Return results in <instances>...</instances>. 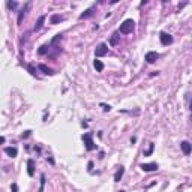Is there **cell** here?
I'll return each instance as SVG.
<instances>
[{
	"label": "cell",
	"instance_id": "14",
	"mask_svg": "<svg viewBox=\"0 0 192 192\" xmlns=\"http://www.w3.org/2000/svg\"><path fill=\"white\" fill-rule=\"evenodd\" d=\"M38 68L41 69V71H42L44 74H53V71H51V69L48 68V66H45L44 63H41V65H38Z\"/></svg>",
	"mask_w": 192,
	"mask_h": 192
},
{
	"label": "cell",
	"instance_id": "12",
	"mask_svg": "<svg viewBox=\"0 0 192 192\" xmlns=\"http://www.w3.org/2000/svg\"><path fill=\"white\" fill-rule=\"evenodd\" d=\"M93 65H95V69L98 72H102L104 71V63L101 62V60H95V63H93Z\"/></svg>",
	"mask_w": 192,
	"mask_h": 192
},
{
	"label": "cell",
	"instance_id": "16",
	"mask_svg": "<svg viewBox=\"0 0 192 192\" xmlns=\"http://www.w3.org/2000/svg\"><path fill=\"white\" fill-rule=\"evenodd\" d=\"M93 14V8H90V9H87L84 14H81L80 15V20H84V18H89V17Z\"/></svg>",
	"mask_w": 192,
	"mask_h": 192
},
{
	"label": "cell",
	"instance_id": "19",
	"mask_svg": "<svg viewBox=\"0 0 192 192\" xmlns=\"http://www.w3.org/2000/svg\"><path fill=\"white\" fill-rule=\"evenodd\" d=\"M153 149H155V144H153V143H150V146H149V150H146V152H144V156H149V155H152V153H153Z\"/></svg>",
	"mask_w": 192,
	"mask_h": 192
},
{
	"label": "cell",
	"instance_id": "20",
	"mask_svg": "<svg viewBox=\"0 0 192 192\" xmlns=\"http://www.w3.org/2000/svg\"><path fill=\"white\" fill-rule=\"evenodd\" d=\"M17 6H18V3H17V2H8V8L9 9H15Z\"/></svg>",
	"mask_w": 192,
	"mask_h": 192
},
{
	"label": "cell",
	"instance_id": "7",
	"mask_svg": "<svg viewBox=\"0 0 192 192\" xmlns=\"http://www.w3.org/2000/svg\"><path fill=\"white\" fill-rule=\"evenodd\" d=\"M180 147H182L183 153H185L186 156H189V155H191V152H192V146H191V143H189V141H182V143H180Z\"/></svg>",
	"mask_w": 192,
	"mask_h": 192
},
{
	"label": "cell",
	"instance_id": "1",
	"mask_svg": "<svg viewBox=\"0 0 192 192\" xmlns=\"http://www.w3.org/2000/svg\"><path fill=\"white\" fill-rule=\"evenodd\" d=\"M134 27H135V23H134V20H125V21L120 24V33L129 35V33L134 30Z\"/></svg>",
	"mask_w": 192,
	"mask_h": 192
},
{
	"label": "cell",
	"instance_id": "13",
	"mask_svg": "<svg viewBox=\"0 0 192 192\" xmlns=\"http://www.w3.org/2000/svg\"><path fill=\"white\" fill-rule=\"evenodd\" d=\"M65 18L63 17H60V15H57V14H54L53 17H51V24H57L59 21H63Z\"/></svg>",
	"mask_w": 192,
	"mask_h": 192
},
{
	"label": "cell",
	"instance_id": "11",
	"mask_svg": "<svg viewBox=\"0 0 192 192\" xmlns=\"http://www.w3.org/2000/svg\"><path fill=\"white\" fill-rule=\"evenodd\" d=\"M44 21H45V15H41L39 18H38V21H36V24H35V30H39V29H42Z\"/></svg>",
	"mask_w": 192,
	"mask_h": 192
},
{
	"label": "cell",
	"instance_id": "17",
	"mask_svg": "<svg viewBox=\"0 0 192 192\" xmlns=\"http://www.w3.org/2000/svg\"><path fill=\"white\" fill-rule=\"evenodd\" d=\"M45 174H41V186H39V192H44V186H45Z\"/></svg>",
	"mask_w": 192,
	"mask_h": 192
},
{
	"label": "cell",
	"instance_id": "8",
	"mask_svg": "<svg viewBox=\"0 0 192 192\" xmlns=\"http://www.w3.org/2000/svg\"><path fill=\"white\" fill-rule=\"evenodd\" d=\"M27 174L30 177L35 176V161L33 159H29L27 161Z\"/></svg>",
	"mask_w": 192,
	"mask_h": 192
},
{
	"label": "cell",
	"instance_id": "18",
	"mask_svg": "<svg viewBox=\"0 0 192 192\" xmlns=\"http://www.w3.org/2000/svg\"><path fill=\"white\" fill-rule=\"evenodd\" d=\"M27 8H29V5L26 6V9H23L21 12H20V15H18V24H21V21H23V18H24V15H26V11H27Z\"/></svg>",
	"mask_w": 192,
	"mask_h": 192
},
{
	"label": "cell",
	"instance_id": "25",
	"mask_svg": "<svg viewBox=\"0 0 192 192\" xmlns=\"http://www.w3.org/2000/svg\"><path fill=\"white\" fill-rule=\"evenodd\" d=\"M5 143V137H0V144H3Z\"/></svg>",
	"mask_w": 192,
	"mask_h": 192
},
{
	"label": "cell",
	"instance_id": "22",
	"mask_svg": "<svg viewBox=\"0 0 192 192\" xmlns=\"http://www.w3.org/2000/svg\"><path fill=\"white\" fill-rule=\"evenodd\" d=\"M101 107L104 108V111H110V110H111V107L107 105V104H101Z\"/></svg>",
	"mask_w": 192,
	"mask_h": 192
},
{
	"label": "cell",
	"instance_id": "2",
	"mask_svg": "<svg viewBox=\"0 0 192 192\" xmlns=\"http://www.w3.org/2000/svg\"><path fill=\"white\" fill-rule=\"evenodd\" d=\"M92 137H93L92 132H87V134H84V135H83V140H84V143H86V149L89 150V152H92V150L96 149V144L93 143Z\"/></svg>",
	"mask_w": 192,
	"mask_h": 192
},
{
	"label": "cell",
	"instance_id": "10",
	"mask_svg": "<svg viewBox=\"0 0 192 192\" xmlns=\"http://www.w3.org/2000/svg\"><path fill=\"white\" fill-rule=\"evenodd\" d=\"M5 153H6L9 158H15V156L18 155V150H17L15 147H6L5 149Z\"/></svg>",
	"mask_w": 192,
	"mask_h": 192
},
{
	"label": "cell",
	"instance_id": "9",
	"mask_svg": "<svg viewBox=\"0 0 192 192\" xmlns=\"http://www.w3.org/2000/svg\"><path fill=\"white\" fill-rule=\"evenodd\" d=\"M123 173H125V168L120 165L117 168V171H116V174H114V182H120V179L123 177Z\"/></svg>",
	"mask_w": 192,
	"mask_h": 192
},
{
	"label": "cell",
	"instance_id": "4",
	"mask_svg": "<svg viewBox=\"0 0 192 192\" xmlns=\"http://www.w3.org/2000/svg\"><path fill=\"white\" fill-rule=\"evenodd\" d=\"M159 39H161L162 45H170L173 42V36H171V35H168V33H165V32H161Z\"/></svg>",
	"mask_w": 192,
	"mask_h": 192
},
{
	"label": "cell",
	"instance_id": "21",
	"mask_svg": "<svg viewBox=\"0 0 192 192\" xmlns=\"http://www.w3.org/2000/svg\"><path fill=\"white\" fill-rule=\"evenodd\" d=\"M47 51H48V47H47V45H42V47L39 48V54H45Z\"/></svg>",
	"mask_w": 192,
	"mask_h": 192
},
{
	"label": "cell",
	"instance_id": "5",
	"mask_svg": "<svg viewBox=\"0 0 192 192\" xmlns=\"http://www.w3.org/2000/svg\"><path fill=\"white\" fill-rule=\"evenodd\" d=\"M140 168H141L143 171H146V173H150V171H156L159 167H158L156 162H152V164H141V165H140Z\"/></svg>",
	"mask_w": 192,
	"mask_h": 192
},
{
	"label": "cell",
	"instance_id": "24",
	"mask_svg": "<svg viewBox=\"0 0 192 192\" xmlns=\"http://www.w3.org/2000/svg\"><path fill=\"white\" fill-rule=\"evenodd\" d=\"M30 135V131H26V134H23V138H26V137H29Z\"/></svg>",
	"mask_w": 192,
	"mask_h": 192
},
{
	"label": "cell",
	"instance_id": "15",
	"mask_svg": "<svg viewBox=\"0 0 192 192\" xmlns=\"http://www.w3.org/2000/svg\"><path fill=\"white\" fill-rule=\"evenodd\" d=\"M119 38H120V36H119V33H113V36H111V41H110V44H111L113 47H114V45H117V44H119Z\"/></svg>",
	"mask_w": 192,
	"mask_h": 192
},
{
	"label": "cell",
	"instance_id": "3",
	"mask_svg": "<svg viewBox=\"0 0 192 192\" xmlns=\"http://www.w3.org/2000/svg\"><path fill=\"white\" fill-rule=\"evenodd\" d=\"M107 53H108V45L107 44H99L95 50L96 57H104V56H107Z\"/></svg>",
	"mask_w": 192,
	"mask_h": 192
},
{
	"label": "cell",
	"instance_id": "23",
	"mask_svg": "<svg viewBox=\"0 0 192 192\" xmlns=\"http://www.w3.org/2000/svg\"><path fill=\"white\" fill-rule=\"evenodd\" d=\"M11 191H12V192H18V186H17L15 183H12V186H11Z\"/></svg>",
	"mask_w": 192,
	"mask_h": 192
},
{
	"label": "cell",
	"instance_id": "6",
	"mask_svg": "<svg viewBox=\"0 0 192 192\" xmlns=\"http://www.w3.org/2000/svg\"><path fill=\"white\" fill-rule=\"evenodd\" d=\"M158 59H159V54L156 53V51H149L146 54V62L147 63H155Z\"/></svg>",
	"mask_w": 192,
	"mask_h": 192
}]
</instances>
